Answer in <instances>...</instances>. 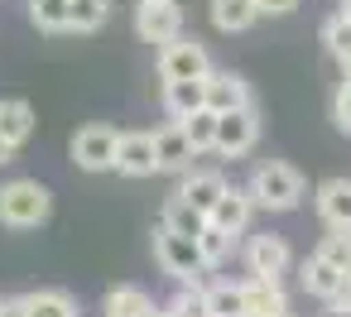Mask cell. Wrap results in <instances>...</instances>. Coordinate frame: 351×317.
<instances>
[{
	"mask_svg": "<svg viewBox=\"0 0 351 317\" xmlns=\"http://www.w3.org/2000/svg\"><path fill=\"white\" fill-rule=\"evenodd\" d=\"M245 317H289V293L274 279H245Z\"/></svg>",
	"mask_w": 351,
	"mask_h": 317,
	"instance_id": "cell-16",
	"label": "cell"
},
{
	"mask_svg": "<svg viewBox=\"0 0 351 317\" xmlns=\"http://www.w3.org/2000/svg\"><path fill=\"white\" fill-rule=\"evenodd\" d=\"M29 20L44 34H63L73 29V0H29Z\"/></svg>",
	"mask_w": 351,
	"mask_h": 317,
	"instance_id": "cell-24",
	"label": "cell"
},
{
	"mask_svg": "<svg viewBox=\"0 0 351 317\" xmlns=\"http://www.w3.org/2000/svg\"><path fill=\"white\" fill-rule=\"evenodd\" d=\"M106 15H111L106 0H73V29L77 34H97L106 25Z\"/></svg>",
	"mask_w": 351,
	"mask_h": 317,
	"instance_id": "cell-28",
	"label": "cell"
},
{
	"mask_svg": "<svg viewBox=\"0 0 351 317\" xmlns=\"http://www.w3.org/2000/svg\"><path fill=\"white\" fill-rule=\"evenodd\" d=\"M313 202L327 231H351V178H327Z\"/></svg>",
	"mask_w": 351,
	"mask_h": 317,
	"instance_id": "cell-14",
	"label": "cell"
},
{
	"mask_svg": "<svg viewBox=\"0 0 351 317\" xmlns=\"http://www.w3.org/2000/svg\"><path fill=\"white\" fill-rule=\"evenodd\" d=\"M212 58H207V44L202 39H173L159 49V77L164 82H202L212 77Z\"/></svg>",
	"mask_w": 351,
	"mask_h": 317,
	"instance_id": "cell-4",
	"label": "cell"
},
{
	"mask_svg": "<svg viewBox=\"0 0 351 317\" xmlns=\"http://www.w3.org/2000/svg\"><path fill=\"white\" fill-rule=\"evenodd\" d=\"M255 10L269 15V20H279V15H293L298 10V0H255Z\"/></svg>",
	"mask_w": 351,
	"mask_h": 317,
	"instance_id": "cell-32",
	"label": "cell"
},
{
	"mask_svg": "<svg viewBox=\"0 0 351 317\" xmlns=\"http://www.w3.org/2000/svg\"><path fill=\"white\" fill-rule=\"evenodd\" d=\"M135 34L145 44H173L183 39V10L173 5V0H145V5H135Z\"/></svg>",
	"mask_w": 351,
	"mask_h": 317,
	"instance_id": "cell-7",
	"label": "cell"
},
{
	"mask_svg": "<svg viewBox=\"0 0 351 317\" xmlns=\"http://www.w3.org/2000/svg\"><path fill=\"white\" fill-rule=\"evenodd\" d=\"M289 264H293V250H289L284 236L265 231V236H250L245 240V269H250V279H274L279 283L289 274Z\"/></svg>",
	"mask_w": 351,
	"mask_h": 317,
	"instance_id": "cell-6",
	"label": "cell"
},
{
	"mask_svg": "<svg viewBox=\"0 0 351 317\" xmlns=\"http://www.w3.org/2000/svg\"><path fill=\"white\" fill-rule=\"evenodd\" d=\"M341 77H351V58H346V63H341Z\"/></svg>",
	"mask_w": 351,
	"mask_h": 317,
	"instance_id": "cell-36",
	"label": "cell"
},
{
	"mask_svg": "<svg viewBox=\"0 0 351 317\" xmlns=\"http://www.w3.org/2000/svg\"><path fill=\"white\" fill-rule=\"evenodd\" d=\"M0 317H29V298H25V293L0 298Z\"/></svg>",
	"mask_w": 351,
	"mask_h": 317,
	"instance_id": "cell-33",
	"label": "cell"
},
{
	"mask_svg": "<svg viewBox=\"0 0 351 317\" xmlns=\"http://www.w3.org/2000/svg\"><path fill=\"white\" fill-rule=\"evenodd\" d=\"M212 25L221 29V34H245L255 20H260V10H255V0H212Z\"/></svg>",
	"mask_w": 351,
	"mask_h": 317,
	"instance_id": "cell-20",
	"label": "cell"
},
{
	"mask_svg": "<svg viewBox=\"0 0 351 317\" xmlns=\"http://www.w3.org/2000/svg\"><path fill=\"white\" fill-rule=\"evenodd\" d=\"M332 125L341 135H351V77H341L337 92H332Z\"/></svg>",
	"mask_w": 351,
	"mask_h": 317,
	"instance_id": "cell-31",
	"label": "cell"
},
{
	"mask_svg": "<svg viewBox=\"0 0 351 317\" xmlns=\"http://www.w3.org/2000/svg\"><path fill=\"white\" fill-rule=\"evenodd\" d=\"M29 298V317H77V298L68 288H34Z\"/></svg>",
	"mask_w": 351,
	"mask_h": 317,
	"instance_id": "cell-23",
	"label": "cell"
},
{
	"mask_svg": "<svg viewBox=\"0 0 351 317\" xmlns=\"http://www.w3.org/2000/svg\"><path fill=\"white\" fill-rule=\"evenodd\" d=\"M245 192L255 197L260 212H293L303 202V173L293 164H284V159H269V164H260L250 173Z\"/></svg>",
	"mask_w": 351,
	"mask_h": 317,
	"instance_id": "cell-1",
	"label": "cell"
},
{
	"mask_svg": "<svg viewBox=\"0 0 351 317\" xmlns=\"http://www.w3.org/2000/svg\"><path fill=\"white\" fill-rule=\"evenodd\" d=\"M154 259H159V269H164L169 279H178V283H193L197 274H207V259H202L197 236H178V231H169V226L154 231Z\"/></svg>",
	"mask_w": 351,
	"mask_h": 317,
	"instance_id": "cell-3",
	"label": "cell"
},
{
	"mask_svg": "<svg viewBox=\"0 0 351 317\" xmlns=\"http://www.w3.org/2000/svg\"><path fill=\"white\" fill-rule=\"evenodd\" d=\"M298 283H303V293L317 298V303H337V298L346 293V274H341L337 264H327L322 255H308V259H303Z\"/></svg>",
	"mask_w": 351,
	"mask_h": 317,
	"instance_id": "cell-11",
	"label": "cell"
},
{
	"mask_svg": "<svg viewBox=\"0 0 351 317\" xmlns=\"http://www.w3.org/2000/svg\"><path fill=\"white\" fill-rule=\"evenodd\" d=\"M217 121H221V116H217L212 106H202V111H193V116H188V121H178V125L188 130L193 149H197V154H207V149H217Z\"/></svg>",
	"mask_w": 351,
	"mask_h": 317,
	"instance_id": "cell-26",
	"label": "cell"
},
{
	"mask_svg": "<svg viewBox=\"0 0 351 317\" xmlns=\"http://www.w3.org/2000/svg\"><path fill=\"white\" fill-rule=\"evenodd\" d=\"M202 106H207V77L202 82H164V111L173 121H188Z\"/></svg>",
	"mask_w": 351,
	"mask_h": 317,
	"instance_id": "cell-19",
	"label": "cell"
},
{
	"mask_svg": "<svg viewBox=\"0 0 351 317\" xmlns=\"http://www.w3.org/2000/svg\"><path fill=\"white\" fill-rule=\"evenodd\" d=\"M10 159H15V144H10V140H5V135H0V168H5V164H10Z\"/></svg>",
	"mask_w": 351,
	"mask_h": 317,
	"instance_id": "cell-34",
	"label": "cell"
},
{
	"mask_svg": "<svg viewBox=\"0 0 351 317\" xmlns=\"http://www.w3.org/2000/svg\"><path fill=\"white\" fill-rule=\"evenodd\" d=\"M34 130H39V116H34L29 101H20V97H5V101H0V135H5L15 149H20Z\"/></svg>",
	"mask_w": 351,
	"mask_h": 317,
	"instance_id": "cell-17",
	"label": "cell"
},
{
	"mask_svg": "<svg viewBox=\"0 0 351 317\" xmlns=\"http://www.w3.org/2000/svg\"><path fill=\"white\" fill-rule=\"evenodd\" d=\"M313 255H322L327 264H337V269L346 274V264H351V231H332V236H322V245H317Z\"/></svg>",
	"mask_w": 351,
	"mask_h": 317,
	"instance_id": "cell-30",
	"label": "cell"
},
{
	"mask_svg": "<svg viewBox=\"0 0 351 317\" xmlns=\"http://www.w3.org/2000/svg\"><path fill=\"white\" fill-rule=\"evenodd\" d=\"M207 106H212L217 116L245 111V106H250V82H245L241 73H212V77H207Z\"/></svg>",
	"mask_w": 351,
	"mask_h": 317,
	"instance_id": "cell-15",
	"label": "cell"
},
{
	"mask_svg": "<svg viewBox=\"0 0 351 317\" xmlns=\"http://www.w3.org/2000/svg\"><path fill=\"white\" fill-rule=\"evenodd\" d=\"M346 293H351V264H346Z\"/></svg>",
	"mask_w": 351,
	"mask_h": 317,
	"instance_id": "cell-38",
	"label": "cell"
},
{
	"mask_svg": "<svg viewBox=\"0 0 351 317\" xmlns=\"http://www.w3.org/2000/svg\"><path fill=\"white\" fill-rule=\"evenodd\" d=\"M116 149H121V135H116L111 125H101V121L82 125V130L73 135V144H68V154H73V164H77L82 173H106V168H116Z\"/></svg>",
	"mask_w": 351,
	"mask_h": 317,
	"instance_id": "cell-5",
	"label": "cell"
},
{
	"mask_svg": "<svg viewBox=\"0 0 351 317\" xmlns=\"http://www.w3.org/2000/svg\"><path fill=\"white\" fill-rule=\"evenodd\" d=\"M145 317H173V312H169V307H154V312H145Z\"/></svg>",
	"mask_w": 351,
	"mask_h": 317,
	"instance_id": "cell-35",
	"label": "cell"
},
{
	"mask_svg": "<svg viewBox=\"0 0 351 317\" xmlns=\"http://www.w3.org/2000/svg\"><path fill=\"white\" fill-rule=\"evenodd\" d=\"M341 15H351V0H341Z\"/></svg>",
	"mask_w": 351,
	"mask_h": 317,
	"instance_id": "cell-37",
	"label": "cell"
},
{
	"mask_svg": "<svg viewBox=\"0 0 351 317\" xmlns=\"http://www.w3.org/2000/svg\"><path fill=\"white\" fill-rule=\"evenodd\" d=\"M255 212H260V207H255V197H250L245 188H226V192H221V202L212 207V216H207V221H212L217 231H226V236H245Z\"/></svg>",
	"mask_w": 351,
	"mask_h": 317,
	"instance_id": "cell-13",
	"label": "cell"
},
{
	"mask_svg": "<svg viewBox=\"0 0 351 317\" xmlns=\"http://www.w3.org/2000/svg\"><path fill=\"white\" fill-rule=\"evenodd\" d=\"M322 44H327V53L337 58V63H346L351 58V15H327L322 20Z\"/></svg>",
	"mask_w": 351,
	"mask_h": 317,
	"instance_id": "cell-27",
	"label": "cell"
},
{
	"mask_svg": "<svg viewBox=\"0 0 351 317\" xmlns=\"http://www.w3.org/2000/svg\"><path fill=\"white\" fill-rule=\"evenodd\" d=\"M159 226H169V231H178V236H202V231H207V212H197L193 202H183V197L173 192V197L164 202Z\"/></svg>",
	"mask_w": 351,
	"mask_h": 317,
	"instance_id": "cell-21",
	"label": "cell"
},
{
	"mask_svg": "<svg viewBox=\"0 0 351 317\" xmlns=\"http://www.w3.org/2000/svg\"><path fill=\"white\" fill-rule=\"evenodd\" d=\"M183 202H193L197 212H207L212 216V207L221 202V192H226V178L217 173V168H188V173H178V188H173Z\"/></svg>",
	"mask_w": 351,
	"mask_h": 317,
	"instance_id": "cell-12",
	"label": "cell"
},
{
	"mask_svg": "<svg viewBox=\"0 0 351 317\" xmlns=\"http://www.w3.org/2000/svg\"><path fill=\"white\" fill-rule=\"evenodd\" d=\"M145 312H154V298L140 283H116L101 298V317H145Z\"/></svg>",
	"mask_w": 351,
	"mask_h": 317,
	"instance_id": "cell-18",
	"label": "cell"
},
{
	"mask_svg": "<svg viewBox=\"0 0 351 317\" xmlns=\"http://www.w3.org/2000/svg\"><path fill=\"white\" fill-rule=\"evenodd\" d=\"M197 245H202V259H207V269H217L226 255H231V245H236V236H226V231H217L212 221H207V231L197 236Z\"/></svg>",
	"mask_w": 351,
	"mask_h": 317,
	"instance_id": "cell-29",
	"label": "cell"
},
{
	"mask_svg": "<svg viewBox=\"0 0 351 317\" xmlns=\"http://www.w3.org/2000/svg\"><path fill=\"white\" fill-rule=\"evenodd\" d=\"M53 212V197L39 178H10L5 188H0V221L15 226V231H34L44 226Z\"/></svg>",
	"mask_w": 351,
	"mask_h": 317,
	"instance_id": "cell-2",
	"label": "cell"
},
{
	"mask_svg": "<svg viewBox=\"0 0 351 317\" xmlns=\"http://www.w3.org/2000/svg\"><path fill=\"white\" fill-rule=\"evenodd\" d=\"M207 293H212V317H245V279L207 283Z\"/></svg>",
	"mask_w": 351,
	"mask_h": 317,
	"instance_id": "cell-25",
	"label": "cell"
},
{
	"mask_svg": "<svg viewBox=\"0 0 351 317\" xmlns=\"http://www.w3.org/2000/svg\"><path fill=\"white\" fill-rule=\"evenodd\" d=\"M140 5H145V0H140Z\"/></svg>",
	"mask_w": 351,
	"mask_h": 317,
	"instance_id": "cell-39",
	"label": "cell"
},
{
	"mask_svg": "<svg viewBox=\"0 0 351 317\" xmlns=\"http://www.w3.org/2000/svg\"><path fill=\"white\" fill-rule=\"evenodd\" d=\"M173 317H212V293H207V283L202 279H193V283H178V293L164 303Z\"/></svg>",
	"mask_w": 351,
	"mask_h": 317,
	"instance_id": "cell-22",
	"label": "cell"
},
{
	"mask_svg": "<svg viewBox=\"0 0 351 317\" xmlns=\"http://www.w3.org/2000/svg\"><path fill=\"white\" fill-rule=\"evenodd\" d=\"M154 159H159V173H188L193 168L197 149H193V140H188V130L178 121L154 130Z\"/></svg>",
	"mask_w": 351,
	"mask_h": 317,
	"instance_id": "cell-9",
	"label": "cell"
},
{
	"mask_svg": "<svg viewBox=\"0 0 351 317\" xmlns=\"http://www.w3.org/2000/svg\"><path fill=\"white\" fill-rule=\"evenodd\" d=\"M116 173H125V178H149V173H159V159H154V135H149V130H121Z\"/></svg>",
	"mask_w": 351,
	"mask_h": 317,
	"instance_id": "cell-10",
	"label": "cell"
},
{
	"mask_svg": "<svg viewBox=\"0 0 351 317\" xmlns=\"http://www.w3.org/2000/svg\"><path fill=\"white\" fill-rule=\"evenodd\" d=\"M255 140H260V116H255V106H245V111H226V116L217 121V154L241 159V154L255 149Z\"/></svg>",
	"mask_w": 351,
	"mask_h": 317,
	"instance_id": "cell-8",
	"label": "cell"
}]
</instances>
